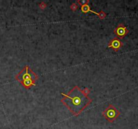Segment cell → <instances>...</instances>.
Returning <instances> with one entry per match:
<instances>
[{"mask_svg": "<svg viewBox=\"0 0 138 129\" xmlns=\"http://www.w3.org/2000/svg\"><path fill=\"white\" fill-rule=\"evenodd\" d=\"M15 79L21 83L25 89H28L32 86H34L36 85V81L38 80V75L29 67L28 65H26L15 76Z\"/></svg>", "mask_w": 138, "mask_h": 129, "instance_id": "obj_2", "label": "cell"}, {"mask_svg": "<svg viewBox=\"0 0 138 129\" xmlns=\"http://www.w3.org/2000/svg\"><path fill=\"white\" fill-rule=\"evenodd\" d=\"M129 32V31L128 29L123 23H119L113 30L114 34L120 40L123 39L125 37V36H127V34H128Z\"/></svg>", "mask_w": 138, "mask_h": 129, "instance_id": "obj_4", "label": "cell"}, {"mask_svg": "<svg viewBox=\"0 0 138 129\" xmlns=\"http://www.w3.org/2000/svg\"><path fill=\"white\" fill-rule=\"evenodd\" d=\"M80 9H81V11L83 13L86 14V13H88V12H92V13H93V14L98 16V13L95 12V11H93L92 9H91L90 6L88 4L82 5H81V8H80Z\"/></svg>", "mask_w": 138, "mask_h": 129, "instance_id": "obj_6", "label": "cell"}, {"mask_svg": "<svg viewBox=\"0 0 138 129\" xmlns=\"http://www.w3.org/2000/svg\"><path fill=\"white\" fill-rule=\"evenodd\" d=\"M123 46V42L117 37H114L112 38L108 44V47L111 48L114 52H118Z\"/></svg>", "mask_w": 138, "mask_h": 129, "instance_id": "obj_5", "label": "cell"}, {"mask_svg": "<svg viewBox=\"0 0 138 129\" xmlns=\"http://www.w3.org/2000/svg\"><path fill=\"white\" fill-rule=\"evenodd\" d=\"M83 91H84V92L85 93V94L86 95H89V93H90V89L88 88H85L84 89H83Z\"/></svg>", "mask_w": 138, "mask_h": 129, "instance_id": "obj_11", "label": "cell"}, {"mask_svg": "<svg viewBox=\"0 0 138 129\" xmlns=\"http://www.w3.org/2000/svg\"><path fill=\"white\" fill-rule=\"evenodd\" d=\"M121 114V112H119L113 104H109L105 109V110L102 112V115L105 117L106 120L109 122H113L117 118H118Z\"/></svg>", "mask_w": 138, "mask_h": 129, "instance_id": "obj_3", "label": "cell"}, {"mask_svg": "<svg viewBox=\"0 0 138 129\" xmlns=\"http://www.w3.org/2000/svg\"><path fill=\"white\" fill-rule=\"evenodd\" d=\"M61 103L73 116L80 115L92 102V100L79 86L76 85L67 94L61 93Z\"/></svg>", "mask_w": 138, "mask_h": 129, "instance_id": "obj_1", "label": "cell"}, {"mask_svg": "<svg viewBox=\"0 0 138 129\" xmlns=\"http://www.w3.org/2000/svg\"><path fill=\"white\" fill-rule=\"evenodd\" d=\"M77 8H78V5H77V4L76 3H73V4H72V5H70V9H72V12H76Z\"/></svg>", "mask_w": 138, "mask_h": 129, "instance_id": "obj_9", "label": "cell"}, {"mask_svg": "<svg viewBox=\"0 0 138 129\" xmlns=\"http://www.w3.org/2000/svg\"><path fill=\"white\" fill-rule=\"evenodd\" d=\"M90 3V1L89 0H82V1H80V0H77L76 4H78L80 6L84 4H88Z\"/></svg>", "mask_w": 138, "mask_h": 129, "instance_id": "obj_8", "label": "cell"}, {"mask_svg": "<svg viewBox=\"0 0 138 129\" xmlns=\"http://www.w3.org/2000/svg\"><path fill=\"white\" fill-rule=\"evenodd\" d=\"M98 18L100 19V20H104V19L106 17V14L105 13L104 11H100V12H98Z\"/></svg>", "mask_w": 138, "mask_h": 129, "instance_id": "obj_7", "label": "cell"}, {"mask_svg": "<svg viewBox=\"0 0 138 129\" xmlns=\"http://www.w3.org/2000/svg\"><path fill=\"white\" fill-rule=\"evenodd\" d=\"M47 4L45 1H42V2H41V3L38 4L39 8L41 9H42V10H44V9H45V8H47Z\"/></svg>", "mask_w": 138, "mask_h": 129, "instance_id": "obj_10", "label": "cell"}]
</instances>
